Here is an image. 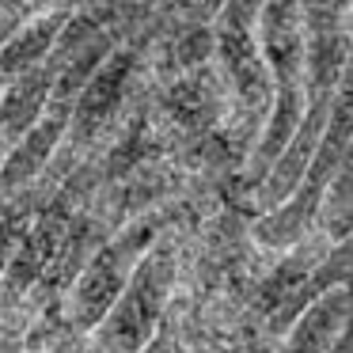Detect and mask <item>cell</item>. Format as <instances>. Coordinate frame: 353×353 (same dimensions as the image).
<instances>
[{
    "label": "cell",
    "instance_id": "cell-11",
    "mask_svg": "<svg viewBox=\"0 0 353 353\" xmlns=\"http://www.w3.org/2000/svg\"><path fill=\"white\" fill-rule=\"evenodd\" d=\"M0 92H4V84H0Z\"/></svg>",
    "mask_w": 353,
    "mask_h": 353
},
{
    "label": "cell",
    "instance_id": "cell-5",
    "mask_svg": "<svg viewBox=\"0 0 353 353\" xmlns=\"http://www.w3.org/2000/svg\"><path fill=\"white\" fill-rule=\"evenodd\" d=\"M72 16L69 12H39V16L23 19L16 31L8 34V42L0 46V84H12V80L27 77V72H39L50 65L61 34L69 31Z\"/></svg>",
    "mask_w": 353,
    "mask_h": 353
},
{
    "label": "cell",
    "instance_id": "cell-9",
    "mask_svg": "<svg viewBox=\"0 0 353 353\" xmlns=\"http://www.w3.org/2000/svg\"><path fill=\"white\" fill-rule=\"evenodd\" d=\"M0 353H27V327L0 323Z\"/></svg>",
    "mask_w": 353,
    "mask_h": 353
},
{
    "label": "cell",
    "instance_id": "cell-2",
    "mask_svg": "<svg viewBox=\"0 0 353 353\" xmlns=\"http://www.w3.org/2000/svg\"><path fill=\"white\" fill-rule=\"evenodd\" d=\"M171 285H175V254H171V247L156 243L148 251V259L141 262L130 289L122 292V300L92 330V353H141L145 350L148 338L156 334V323H160V312L171 296Z\"/></svg>",
    "mask_w": 353,
    "mask_h": 353
},
{
    "label": "cell",
    "instance_id": "cell-4",
    "mask_svg": "<svg viewBox=\"0 0 353 353\" xmlns=\"http://www.w3.org/2000/svg\"><path fill=\"white\" fill-rule=\"evenodd\" d=\"M72 103H57L50 107V114L27 133L19 145L8 148L4 156V175H0V198H19V194H31L39 186V179L50 171L57 148L65 145V137L72 133Z\"/></svg>",
    "mask_w": 353,
    "mask_h": 353
},
{
    "label": "cell",
    "instance_id": "cell-10",
    "mask_svg": "<svg viewBox=\"0 0 353 353\" xmlns=\"http://www.w3.org/2000/svg\"><path fill=\"white\" fill-rule=\"evenodd\" d=\"M4 156H8V148L0 145V175H4Z\"/></svg>",
    "mask_w": 353,
    "mask_h": 353
},
{
    "label": "cell",
    "instance_id": "cell-3",
    "mask_svg": "<svg viewBox=\"0 0 353 353\" xmlns=\"http://www.w3.org/2000/svg\"><path fill=\"white\" fill-rule=\"evenodd\" d=\"M262 8H266V0H228L221 12V27H216V50H221L224 72L251 107L266 103L274 92V77H270L259 42Z\"/></svg>",
    "mask_w": 353,
    "mask_h": 353
},
{
    "label": "cell",
    "instance_id": "cell-6",
    "mask_svg": "<svg viewBox=\"0 0 353 353\" xmlns=\"http://www.w3.org/2000/svg\"><path fill=\"white\" fill-rule=\"evenodd\" d=\"M54 107V77L50 69L27 72V77L4 84L0 92V145L12 148L42 122Z\"/></svg>",
    "mask_w": 353,
    "mask_h": 353
},
{
    "label": "cell",
    "instance_id": "cell-8",
    "mask_svg": "<svg viewBox=\"0 0 353 353\" xmlns=\"http://www.w3.org/2000/svg\"><path fill=\"white\" fill-rule=\"evenodd\" d=\"M315 224H323V228L330 232V239L350 236V228H353V145H350V152L342 156L334 179L327 183L323 213L315 216Z\"/></svg>",
    "mask_w": 353,
    "mask_h": 353
},
{
    "label": "cell",
    "instance_id": "cell-1",
    "mask_svg": "<svg viewBox=\"0 0 353 353\" xmlns=\"http://www.w3.org/2000/svg\"><path fill=\"white\" fill-rule=\"evenodd\" d=\"M156 247V224L137 221L125 232H118L110 243H103L92 259L84 262L77 285L69 292V315L72 327L95 330L110 315V307L122 300V292L130 289V281L137 277L141 262L148 259V251Z\"/></svg>",
    "mask_w": 353,
    "mask_h": 353
},
{
    "label": "cell",
    "instance_id": "cell-7",
    "mask_svg": "<svg viewBox=\"0 0 353 353\" xmlns=\"http://www.w3.org/2000/svg\"><path fill=\"white\" fill-rule=\"evenodd\" d=\"M345 319H350V292L334 285L292 323L274 353H330V345L345 330Z\"/></svg>",
    "mask_w": 353,
    "mask_h": 353
}]
</instances>
